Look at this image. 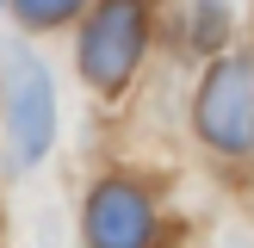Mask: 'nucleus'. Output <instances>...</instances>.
Wrapping results in <instances>:
<instances>
[{
	"mask_svg": "<svg viewBox=\"0 0 254 248\" xmlns=\"http://www.w3.org/2000/svg\"><path fill=\"white\" fill-rule=\"evenodd\" d=\"M198 136L223 155L254 149V56H223L198 87Z\"/></svg>",
	"mask_w": 254,
	"mask_h": 248,
	"instance_id": "nucleus-1",
	"label": "nucleus"
},
{
	"mask_svg": "<svg viewBox=\"0 0 254 248\" xmlns=\"http://www.w3.org/2000/svg\"><path fill=\"white\" fill-rule=\"evenodd\" d=\"M6 136L19 168H37L56 143V93H50V68L37 56L6 62Z\"/></svg>",
	"mask_w": 254,
	"mask_h": 248,
	"instance_id": "nucleus-2",
	"label": "nucleus"
},
{
	"mask_svg": "<svg viewBox=\"0 0 254 248\" xmlns=\"http://www.w3.org/2000/svg\"><path fill=\"white\" fill-rule=\"evenodd\" d=\"M143 56V6L136 0H106L81 31V74L99 93H118Z\"/></svg>",
	"mask_w": 254,
	"mask_h": 248,
	"instance_id": "nucleus-3",
	"label": "nucleus"
},
{
	"mask_svg": "<svg viewBox=\"0 0 254 248\" xmlns=\"http://www.w3.org/2000/svg\"><path fill=\"white\" fill-rule=\"evenodd\" d=\"M155 242V205L143 198V186L106 180L87 198V248H149Z\"/></svg>",
	"mask_w": 254,
	"mask_h": 248,
	"instance_id": "nucleus-4",
	"label": "nucleus"
},
{
	"mask_svg": "<svg viewBox=\"0 0 254 248\" xmlns=\"http://www.w3.org/2000/svg\"><path fill=\"white\" fill-rule=\"evenodd\" d=\"M12 6H19V19L31 25V31H50V25L74 19V12H81V0H12Z\"/></svg>",
	"mask_w": 254,
	"mask_h": 248,
	"instance_id": "nucleus-5",
	"label": "nucleus"
}]
</instances>
